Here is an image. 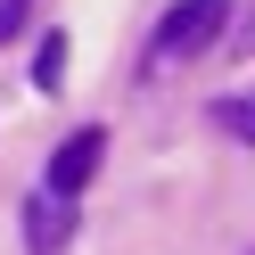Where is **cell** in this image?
Masks as SVG:
<instances>
[{"mask_svg":"<svg viewBox=\"0 0 255 255\" xmlns=\"http://www.w3.org/2000/svg\"><path fill=\"white\" fill-rule=\"evenodd\" d=\"M222 33H231V50H239V58H255V0H247V8H239L231 25H222Z\"/></svg>","mask_w":255,"mask_h":255,"instance_id":"obj_7","label":"cell"},{"mask_svg":"<svg viewBox=\"0 0 255 255\" xmlns=\"http://www.w3.org/2000/svg\"><path fill=\"white\" fill-rule=\"evenodd\" d=\"M33 8H41V0H0V50H8V41L33 25Z\"/></svg>","mask_w":255,"mask_h":255,"instance_id":"obj_6","label":"cell"},{"mask_svg":"<svg viewBox=\"0 0 255 255\" xmlns=\"http://www.w3.org/2000/svg\"><path fill=\"white\" fill-rule=\"evenodd\" d=\"M222 25H231V0H173L165 17H156L148 58H156V66H173V58H198V50H214V41H222Z\"/></svg>","mask_w":255,"mask_h":255,"instance_id":"obj_1","label":"cell"},{"mask_svg":"<svg viewBox=\"0 0 255 255\" xmlns=\"http://www.w3.org/2000/svg\"><path fill=\"white\" fill-rule=\"evenodd\" d=\"M206 116H214L222 132H239V140H247V148H255V91H247V99H214V107H206Z\"/></svg>","mask_w":255,"mask_h":255,"instance_id":"obj_5","label":"cell"},{"mask_svg":"<svg viewBox=\"0 0 255 255\" xmlns=\"http://www.w3.org/2000/svg\"><path fill=\"white\" fill-rule=\"evenodd\" d=\"M66 83V33H41V50H33V91H58Z\"/></svg>","mask_w":255,"mask_h":255,"instance_id":"obj_4","label":"cell"},{"mask_svg":"<svg viewBox=\"0 0 255 255\" xmlns=\"http://www.w3.org/2000/svg\"><path fill=\"white\" fill-rule=\"evenodd\" d=\"M66 239H74V198L33 189V198H25V255H58Z\"/></svg>","mask_w":255,"mask_h":255,"instance_id":"obj_3","label":"cell"},{"mask_svg":"<svg viewBox=\"0 0 255 255\" xmlns=\"http://www.w3.org/2000/svg\"><path fill=\"white\" fill-rule=\"evenodd\" d=\"M99 156H107V132H99V124L66 132V140H58V156H50V173H41V189H58V198H83V189H91V173H99Z\"/></svg>","mask_w":255,"mask_h":255,"instance_id":"obj_2","label":"cell"}]
</instances>
